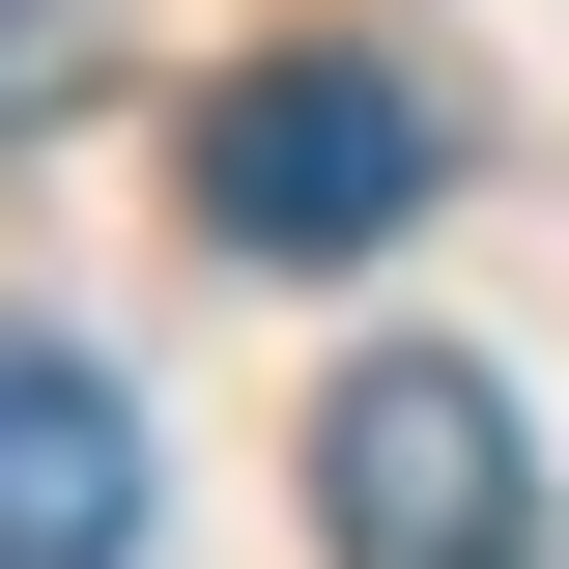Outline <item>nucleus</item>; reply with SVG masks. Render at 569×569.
I'll list each match as a JSON object with an SVG mask.
<instances>
[{"label":"nucleus","mask_w":569,"mask_h":569,"mask_svg":"<svg viewBox=\"0 0 569 569\" xmlns=\"http://www.w3.org/2000/svg\"><path fill=\"white\" fill-rule=\"evenodd\" d=\"M313 541L342 569H541V427H512V370L370 342L342 399H313Z\"/></svg>","instance_id":"1"},{"label":"nucleus","mask_w":569,"mask_h":569,"mask_svg":"<svg viewBox=\"0 0 569 569\" xmlns=\"http://www.w3.org/2000/svg\"><path fill=\"white\" fill-rule=\"evenodd\" d=\"M427 86L399 58H228L200 86V228L228 257H370V228H427Z\"/></svg>","instance_id":"2"},{"label":"nucleus","mask_w":569,"mask_h":569,"mask_svg":"<svg viewBox=\"0 0 569 569\" xmlns=\"http://www.w3.org/2000/svg\"><path fill=\"white\" fill-rule=\"evenodd\" d=\"M0 569H142V399L0 313Z\"/></svg>","instance_id":"3"},{"label":"nucleus","mask_w":569,"mask_h":569,"mask_svg":"<svg viewBox=\"0 0 569 569\" xmlns=\"http://www.w3.org/2000/svg\"><path fill=\"white\" fill-rule=\"evenodd\" d=\"M86 58H114V0H0V114H58Z\"/></svg>","instance_id":"4"}]
</instances>
